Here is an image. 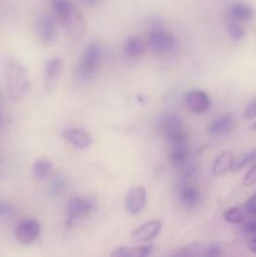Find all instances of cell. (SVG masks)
I'll return each mask as SVG.
<instances>
[{
    "mask_svg": "<svg viewBox=\"0 0 256 257\" xmlns=\"http://www.w3.org/2000/svg\"><path fill=\"white\" fill-rule=\"evenodd\" d=\"M4 75L10 99L14 102L22 100L30 89L28 70L19 60L9 57L4 62Z\"/></svg>",
    "mask_w": 256,
    "mask_h": 257,
    "instance_id": "cell-1",
    "label": "cell"
},
{
    "mask_svg": "<svg viewBox=\"0 0 256 257\" xmlns=\"http://www.w3.org/2000/svg\"><path fill=\"white\" fill-rule=\"evenodd\" d=\"M52 5L70 38L74 40L82 39L85 34V23L78 8L70 0H52Z\"/></svg>",
    "mask_w": 256,
    "mask_h": 257,
    "instance_id": "cell-2",
    "label": "cell"
},
{
    "mask_svg": "<svg viewBox=\"0 0 256 257\" xmlns=\"http://www.w3.org/2000/svg\"><path fill=\"white\" fill-rule=\"evenodd\" d=\"M104 45L99 42H93L88 45L80 57L75 69V77L78 82L87 83L95 75L104 58Z\"/></svg>",
    "mask_w": 256,
    "mask_h": 257,
    "instance_id": "cell-3",
    "label": "cell"
},
{
    "mask_svg": "<svg viewBox=\"0 0 256 257\" xmlns=\"http://www.w3.org/2000/svg\"><path fill=\"white\" fill-rule=\"evenodd\" d=\"M158 128L161 133L166 137L170 143V147L173 146L188 145V135L183 128L182 120L176 114H165L158 119Z\"/></svg>",
    "mask_w": 256,
    "mask_h": 257,
    "instance_id": "cell-4",
    "label": "cell"
},
{
    "mask_svg": "<svg viewBox=\"0 0 256 257\" xmlns=\"http://www.w3.org/2000/svg\"><path fill=\"white\" fill-rule=\"evenodd\" d=\"M148 47L158 55L172 54L177 49L175 37L163 28H153L148 33Z\"/></svg>",
    "mask_w": 256,
    "mask_h": 257,
    "instance_id": "cell-5",
    "label": "cell"
},
{
    "mask_svg": "<svg viewBox=\"0 0 256 257\" xmlns=\"http://www.w3.org/2000/svg\"><path fill=\"white\" fill-rule=\"evenodd\" d=\"M98 208V202L94 197H74L67 203L68 222L73 223L78 220L88 217Z\"/></svg>",
    "mask_w": 256,
    "mask_h": 257,
    "instance_id": "cell-6",
    "label": "cell"
},
{
    "mask_svg": "<svg viewBox=\"0 0 256 257\" xmlns=\"http://www.w3.org/2000/svg\"><path fill=\"white\" fill-rule=\"evenodd\" d=\"M40 223L38 222L34 218H25V220L20 221L19 225L17 226V230H15V237L18 238V241L24 245H29L33 243L34 241L38 240V237L40 236Z\"/></svg>",
    "mask_w": 256,
    "mask_h": 257,
    "instance_id": "cell-7",
    "label": "cell"
},
{
    "mask_svg": "<svg viewBox=\"0 0 256 257\" xmlns=\"http://www.w3.org/2000/svg\"><path fill=\"white\" fill-rule=\"evenodd\" d=\"M58 28L55 18L50 14H42L37 22V34L44 43H52L57 38Z\"/></svg>",
    "mask_w": 256,
    "mask_h": 257,
    "instance_id": "cell-8",
    "label": "cell"
},
{
    "mask_svg": "<svg viewBox=\"0 0 256 257\" xmlns=\"http://www.w3.org/2000/svg\"><path fill=\"white\" fill-rule=\"evenodd\" d=\"M146 202H147V193L145 187L137 186L133 187L125 197V210L131 215H140L146 208Z\"/></svg>",
    "mask_w": 256,
    "mask_h": 257,
    "instance_id": "cell-9",
    "label": "cell"
},
{
    "mask_svg": "<svg viewBox=\"0 0 256 257\" xmlns=\"http://www.w3.org/2000/svg\"><path fill=\"white\" fill-rule=\"evenodd\" d=\"M63 137L68 143L74 146L75 148H79V150L90 147L93 143L92 135L83 128H67V130L63 131Z\"/></svg>",
    "mask_w": 256,
    "mask_h": 257,
    "instance_id": "cell-10",
    "label": "cell"
},
{
    "mask_svg": "<svg viewBox=\"0 0 256 257\" xmlns=\"http://www.w3.org/2000/svg\"><path fill=\"white\" fill-rule=\"evenodd\" d=\"M161 228H162V221L161 220L147 221V222L138 226L131 233V237H132V240L137 241V242H147V241L152 240L160 233Z\"/></svg>",
    "mask_w": 256,
    "mask_h": 257,
    "instance_id": "cell-11",
    "label": "cell"
},
{
    "mask_svg": "<svg viewBox=\"0 0 256 257\" xmlns=\"http://www.w3.org/2000/svg\"><path fill=\"white\" fill-rule=\"evenodd\" d=\"M186 107L193 113H205L210 109L211 99L202 90H191L185 97Z\"/></svg>",
    "mask_w": 256,
    "mask_h": 257,
    "instance_id": "cell-12",
    "label": "cell"
},
{
    "mask_svg": "<svg viewBox=\"0 0 256 257\" xmlns=\"http://www.w3.org/2000/svg\"><path fill=\"white\" fill-rule=\"evenodd\" d=\"M235 118L231 114H225L221 115V117L216 118L215 120L210 123V125L207 127V133L210 136H223L228 135V133L232 132L235 130Z\"/></svg>",
    "mask_w": 256,
    "mask_h": 257,
    "instance_id": "cell-13",
    "label": "cell"
},
{
    "mask_svg": "<svg viewBox=\"0 0 256 257\" xmlns=\"http://www.w3.org/2000/svg\"><path fill=\"white\" fill-rule=\"evenodd\" d=\"M178 200L185 208H195L200 205L201 195L195 186L190 183H185L180 187L178 191Z\"/></svg>",
    "mask_w": 256,
    "mask_h": 257,
    "instance_id": "cell-14",
    "label": "cell"
},
{
    "mask_svg": "<svg viewBox=\"0 0 256 257\" xmlns=\"http://www.w3.org/2000/svg\"><path fill=\"white\" fill-rule=\"evenodd\" d=\"M62 69L63 60L60 58H53L47 63L44 70V84L48 90H52L57 85Z\"/></svg>",
    "mask_w": 256,
    "mask_h": 257,
    "instance_id": "cell-15",
    "label": "cell"
},
{
    "mask_svg": "<svg viewBox=\"0 0 256 257\" xmlns=\"http://www.w3.org/2000/svg\"><path fill=\"white\" fill-rule=\"evenodd\" d=\"M190 146L182 145V146H173L170 148V153H168V160L170 163L176 168H183L186 165L190 163Z\"/></svg>",
    "mask_w": 256,
    "mask_h": 257,
    "instance_id": "cell-16",
    "label": "cell"
},
{
    "mask_svg": "<svg viewBox=\"0 0 256 257\" xmlns=\"http://www.w3.org/2000/svg\"><path fill=\"white\" fill-rule=\"evenodd\" d=\"M235 156L231 152H222L216 157L212 165V175L215 177H221L227 172L232 171L235 165Z\"/></svg>",
    "mask_w": 256,
    "mask_h": 257,
    "instance_id": "cell-17",
    "label": "cell"
},
{
    "mask_svg": "<svg viewBox=\"0 0 256 257\" xmlns=\"http://www.w3.org/2000/svg\"><path fill=\"white\" fill-rule=\"evenodd\" d=\"M253 9L248 7L247 4L243 3H235L230 5L227 9V15L230 17V20H237V22H246L253 18Z\"/></svg>",
    "mask_w": 256,
    "mask_h": 257,
    "instance_id": "cell-18",
    "label": "cell"
},
{
    "mask_svg": "<svg viewBox=\"0 0 256 257\" xmlns=\"http://www.w3.org/2000/svg\"><path fill=\"white\" fill-rule=\"evenodd\" d=\"M123 50H124V55L128 59H138L145 53V43L142 42L140 37L132 35L125 40Z\"/></svg>",
    "mask_w": 256,
    "mask_h": 257,
    "instance_id": "cell-19",
    "label": "cell"
},
{
    "mask_svg": "<svg viewBox=\"0 0 256 257\" xmlns=\"http://www.w3.org/2000/svg\"><path fill=\"white\" fill-rule=\"evenodd\" d=\"M153 246H138V247H120L110 253L112 257H146L151 255Z\"/></svg>",
    "mask_w": 256,
    "mask_h": 257,
    "instance_id": "cell-20",
    "label": "cell"
},
{
    "mask_svg": "<svg viewBox=\"0 0 256 257\" xmlns=\"http://www.w3.org/2000/svg\"><path fill=\"white\" fill-rule=\"evenodd\" d=\"M68 188V181L64 176L62 175H55L54 177L50 180L49 186H48V193L52 197H59L63 193L67 191Z\"/></svg>",
    "mask_w": 256,
    "mask_h": 257,
    "instance_id": "cell-21",
    "label": "cell"
},
{
    "mask_svg": "<svg viewBox=\"0 0 256 257\" xmlns=\"http://www.w3.org/2000/svg\"><path fill=\"white\" fill-rule=\"evenodd\" d=\"M54 170V166H53L52 161L48 160V158H39L38 161H35L34 167H33V173L37 178H47L49 177L53 173Z\"/></svg>",
    "mask_w": 256,
    "mask_h": 257,
    "instance_id": "cell-22",
    "label": "cell"
},
{
    "mask_svg": "<svg viewBox=\"0 0 256 257\" xmlns=\"http://www.w3.org/2000/svg\"><path fill=\"white\" fill-rule=\"evenodd\" d=\"M245 211L241 207H231L223 212V220L227 222L233 223V225H240V223L245 222Z\"/></svg>",
    "mask_w": 256,
    "mask_h": 257,
    "instance_id": "cell-23",
    "label": "cell"
},
{
    "mask_svg": "<svg viewBox=\"0 0 256 257\" xmlns=\"http://www.w3.org/2000/svg\"><path fill=\"white\" fill-rule=\"evenodd\" d=\"M227 33L232 40H241L245 37V28L242 27L241 22L230 20L227 24Z\"/></svg>",
    "mask_w": 256,
    "mask_h": 257,
    "instance_id": "cell-24",
    "label": "cell"
},
{
    "mask_svg": "<svg viewBox=\"0 0 256 257\" xmlns=\"http://www.w3.org/2000/svg\"><path fill=\"white\" fill-rule=\"evenodd\" d=\"M255 160H256V148L255 150L250 151V152L245 153V155H242L241 157H238V160L235 161V165H233L232 171H235V172L241 171L242 168H245L246 166L250 165V163L253 162Z\"/></svg>",
    "mask_w": 256,
    "mask_h": 257,
    "instance_id": "cell-25",
    "label": "cell"
},
{
    "mask_svg": "<svg viewBox=\"0 0 256 257\" xmlns=\"http://www.w3.org/2000/svg\"><path fill=\"white\" fill-rule=\"evenodd\" d=\"M15 215H17V208L14 205L0 201V218H12Z\"/></svg>",
    "mask_w": 256,
    "mask_h": 257,
    "instance_id": "cell-26",
    "label": "cell"
},
{
    "mask_svg": "<svg viewBox=\"0 0 256 257\" xmlns=\"http://www.w3.org/2000/svg\"><path fill=\"white\" fill-rule=\"evenodd\" d=\"M243 118L245 119H255L256 118V98H253L246 107L243 112Z\"/></svg>",
    "mask_w": 256,
    "mask_h": 257,
    "instance_id": "cell-27",
    "label": "cell"
},
{
    "mask_svg": "<svg viewBox=\"0 0 256 257\" xmlns=\"http://www.w3.org/2000/svg\"><path fill=\"white\" fill-rule=\"evenodd\" d=\"M222 255V251H221V248L218 247V246H207V247H205V250L201 252V256H205V257H217V256H221Z\"/></svg>",
    "mask_w": 256,
    "mask_h": 257,
    "instance_id": "cell-28",
    "label": "cell"
},
{
    "mask_svg": "<svg viewBox=\"0 0 256 257\" xmlns=\"http://www.w3.org/2000/svg\"><path fill=\"white\" fill-rule=\"evenodd\" d=\"M256 183V165H253V167H251L248 170V172L246 173V176L243 177V185L245 186H252Z\"/></svg>",
    "mask_w": 256,
    "mask_h": 257,
    "instance_id": "cell-29",
    "label": "cell"
},
{
    "mask_svg": "<svg viewBox=\"0 0 256 257\" xmlns=\"http://www.w3.org/2000/svg\"><path fill=\"white\" fill-rule=\"evenodd\" d=\"M242 231L245 235H248V236H251V237H253V236L256 235V221L251 220V221H247V222L243 223Z\"/></svg>",
    "mask_w": 256,
    "mask_h": 257,
    "instance_id": "cell-30",
    "label": "cell"
},
{
    "mask_svg": "<svg viewBox=\"0 0 256 257\" xmlns=\"http://www.w3.org/2000/svg\"><path fill=\"white\" fill-rule=\"evenodd\" d=\"M245 213L250 216H256V193L246 202Z\"/></svg>",
    "mask_w": 256,
    "mask_h": 257,
    "instance_id": "cell-31",
    "label": "cell"
},
{
    "mask_svg": "<svg viewBox=\"0 0 256 257\" xmlns=\"http://www.w3.org/2000/svg\"><path fill=\"white\" fill-rule=\"evenodd\" d=\"M248 251H251L252 253H256V237H252L247 243Z\"/></svg>",
    "mask_w": 256,
    "mask_h": 257,
    "instance_id": "cell-32",
    "label": "cell"
},
{
    "mask_svg": "<svg viewBox=\"0 0 256 257\" xmlns=\"http://www.w3.org/2000/svg\"><path fill=\"white\" fill-rule=\"evenodd\" d=\"M3 107H4V100H3L2 93H0V125L3 122Z\"/></svg>",
    "mask_w": 256,
    "mask_h": 257,
    "instance_id": "cell-33",
    "label": "cell"
},
{
    "mask_svg": "<svg viewBox=\"0 0 256 257\" xmlns=\"http://www.w3.org/2000/svg\"><path fill=\"white\" fill-rule=\"evenodd\" d=\"M83 2L88 5H95V4H98V3L102 2V0H83Z\"/></svg>",
    "mask_w": 256,
    "mask_h": 257,
    "instance_id": "cell-34",
    "label": "cell"
},
{
    "mask_svg": "<svg viewBox=\"0 0 256 257\" xmlns=\"http://www.w3.org/2000/svg\"><path fill=\"white\" fill-rule=\"evenodd\" d=\"M251 131H256V122L251 125Z\"/></svg>",
    "mask_w": 256,
    "mask_h": 257,
    "instance_id": "cell-35",
    "label": "cell"
},
{
    "mask_svg": "<svg viewBox=\"0 0 256 257\" xmlns=\"http://www.w3.org/2000/svg\"><path fill=\"white\" fill-rule=\"evenodd\" d=\"M253 237H256V235H255V236H253Z\"/></svg>",
    "mask_w": 256,
    "mask_h": 257,
    "instance_id": "cell-36",
    "label": "cell"
}]
</instances>
